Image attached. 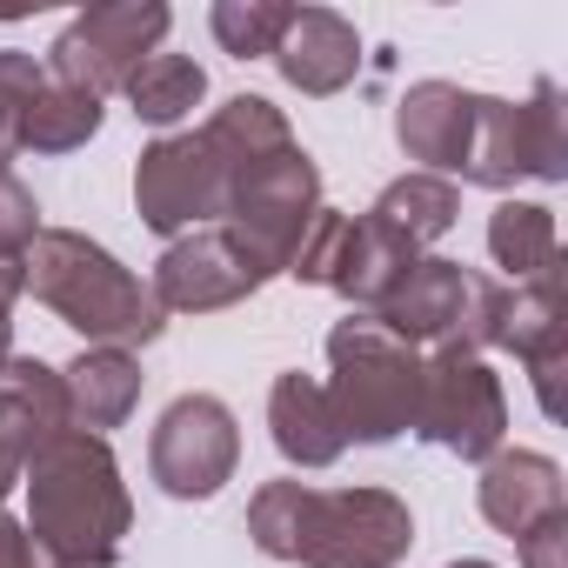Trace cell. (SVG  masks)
<instances>
[{"label":"cell","instance_id":"1","mask_svg":"<svg viewBox=\"0 0 568 568\" xmlns=\"http://www.w3.org/2000/svg\"><path fill=\"white\" fill-rule=\"evenodd\" d=\"M247 535L267 561L302 568H395L415 548V515L388 488H308L261 481L247 501Z\"/></svg>","mask_w":568,"mask_h":568},{"label":"cell","instance_id":"2","mask_svg":"<svg viewBox=\"0 0 568 568\" xmlns=\"http://www.w3.org/2000/svg\"><path fill=\"white\" fill-rule=\"evenodd\" d=\"M28 528L34 541L68 561V568H114L121 541L134 528V501L121 481V462L101 435H54L34 462H28Z\"/></svg>","mask_w":568,"mask_h":568},{"label":"cell","instance_id":"3","mask_svg":"<svg viewBox=\"0 0 568 568\" xmlns=\"http://www.w3.org/2000/svg\"><path fill=\"white\" fill-rule=\"evenodd\" d=\"M21 267H28L34 302H48L74 335H88V348H148L168 328V315L148 295V281L128 274L81 227H41Z\"/></svg>","mask_w":568,"mask_h":568},{"label":"cell","instance_id":"4","mask_svg":"<svg viewBox=\"0 0 568 568\" xmlns=\"http://www.w3.org/2000/svg\"><path fill=\"white\" fill-rule=\"evenodd\" d=\"M328 402L342 415L348 442H395L415 428V402H422V348L395 342L388 328H375L368 315H348L328 328Z\"/></svg>","mask_w":568,"mask_h":568},{"label":"cell","instance_id":"5","mask_svg":"<svg viewBox=\"0 0 568 568\" xmlns=\"http://www.w3.org/2000/svg\"><path fill=\"white\" fill-rule=\"evenodd\" d=\"M315 214H322V168L308 161L302 141H288V148H274V154H261L254 168L234 174L221 227L267 274H288V261H295V247H302Z\"/></svg>","mask_w":568,"mask_h":568},{"label":"cell","instance_id":"6","mask_svg":"<svg viewBox=\"0 0 568 568\" xmlns=\"http://www.w3.org/2000/svg\"><path fill=\"white\" fill-rule=\"evenodd\" d=\"M462 181L475 187H515V181H568V108L555 81H535L528 101L481 94Z\"/></svg>","mask_w":568,"mask_h":568},{"label":"cell","instance_id":"7","mask_svg":"<svg viewBox=\"0 0 568 568\" xmlns=\"http://www.w3.org/2000/svg\"><path fill=\"white\" fill-rule=\"evenodd\" d=\"M415 261H422V247H408L402 234H388L375 214H342V207L322 201V214L308 221L288 274L295 281H315V288H335L342 302H355L368 315Z\"/></svg>","mask_w":568,"mask_h":568},{"label":"cell","instance_id":"8","mask_svg":"<svg viewBox=\"0 0 568 568\" xmlns=\"http://www.w3.org/2000/svg\"><path fill=\"white\" fill-rule=\"evenodd\" d=\"M415 435L455 462H488L508 435V395L501 375L481 355L435 348L422 355V402H415Z\"/></svg>","mask_w":568,"mask_h":568},{"label":"cell","instance_id":"9","mask_svg":"<svg viewBox=\"0 0 568 568\" xmlns=\"http://www.w3.org/2000/svg\"><path fill=\"white\" fill-rule=\"evenodd\" d=\"M168 28H174V14L161 8V0H114V8H88V14H74L61 28V41L48 54V81L81 88V94L101 101V94L128 88V74L148 54H161Z\"/></svg>","mask_w":568,"mask_h":568},{"label":"cell","instance_id":"10","mask_svg":"<svg viewBox=\"0 0 568 568\" xmlns=\"http://www.w3.org/2000/svg\"><path fill=\"white\" fill-rule=\"evenodd\" d=\"M134 207L168 241H181L194 227H221V214H227V154L207 141V128L161 134L141 154V168H134Z\"/></svg>","mask_w":568,"mask_h":568},{"label":"cell","instance_id":"11","mask_svg":"<svg viewBox=\"0 0 568 568\" xmlns=\"http://www.w3.org/2000/svg\"><path fill=\"white\" fill-rule=\"evenodd\" d=\"M234 468H241V428L221 395H181L161 408L148 435V475L161 481V495L207 501L234 481Z\"/></svg>","mask_w":568,"mask_h":568},{"label":"cell","instance_id":"12","mask_svg":"<svg viewBox=\"0 0 568 568\" xmlns=\"http://www.w3.org/2000/svg\"><path fill=\"white\" fill-rule=\"evenodd\" d=\"M267 281L274 274L227 227H194V234L168 241V254L154 261L148 295H154L161 315H214V308H234V302L261 295Z\"/></svg>","mask_w":568,"mask_h":568},{"label":"cell","instance_id":"13","mask_svg":"<svg viewBox=\"0 0 568 568\" xmlns=\"http://www.w3.org/2000/svg\"><path fill=\"white\" fill-rule=\"evenodd\" d=\"M488 348H501V355H515V362L528 368L541 415H555V408H561V395H555V375H561V355H568L561 274H541V281H501Z\"/></svg>","mask_w":568,"mask_h":568},{"label":"cell","instance_id":"14","mask_svg":"<svg viewBox=\"0 0 568 568\" xmlns=\"http://www.w3.org/2000/svg\"><path fill=\"white\" fill-rule=\"evenodd\" d=\"M468 295H475V274L462 267V261H442V254H422L395 288L368 308V322L375 328H388L395 342H408V348H448L455 335H462V322H468Z\"/></svg>","mask_w":568,"mask_h":568},{"label":"cell","instance_id":"15","mask_svg":"<svg viewBox=\"0 0 568 568\" xmlns=\"http://www.w3.org/2000/svg\"><path fill=\"white\" fill-rule=\"evenodd\" d=\"M267 61L281 68V81H288L295 94L328 101V94H342L362 74V34L335 8H288V28H281Z\"/></svg>","mask_w":568,"mask_h":568},{"label":"cell","instance_id":"16","mask_svg":"<svg viewBox=\"0 0 568 568\" xmlns=\"http://www.w3.org/2000/svg\"><path fill=\"white\" fill-rule=\"evenodd\" d=\"M475 108L481 94L455 88V81H415L395 101V141L408 161H422V174H462L468 161V134H475Z\"/></svg>","mask_w":568,"mask_h":568},{"label":"cell","instance_id":"17","mask_svg":"<svg viewBox=\"0 0 568 568\" xmlns=\"http://www.w3.org/2000/svg\"><path fill=\"white\" fill-rule=\"evenodd\" d=\"M475 501H481V521L501 528V535H528L535 521L561 515V468L535 448H495L481 462V481H475Z\"/></svg>","mask_w":568,"mask_h":568},{"label":"cell","instance_id":"18","mask_svg":"<svg viewBox=\"0 0 568 568\" xmlns=\"http://www.w3.org/2000/svg\"><path fill=\"white\" fill-rule=\"evenodd\" d=\"M267 435L281 448L288 468H335L348 455V435H342V415L328 402V388L315 375H274L267 388Z\"/></svg>","mask_w":568,"mask_h":568},{"label":"cell","instance_id":"19","mask_svg":"<svg viewBox=\"0 0 568 568\" xmlns=\"http://www.w3.org/2000/svg\"><path fill=\"white\" fill-rule=\"evenodd\" d=\"M61 382H68V422L81 435H101L108 442V428H121L141 408V382L148 375H141V362L128 348H81L61 368Z\"/></svg>","mask_w":568,"mask_h":568},{"label":"cell","instance_id":"20","mask_svg":"<svg viewBox=\"0 0 568 568\" xmlns=\"http://www.w3.org/2000/svg\"><path fill=\"white\" fill-rule=\"evenodd\" d=\"M388 234H402L408 247H422L428 254V241H442L455 221H462V187L455 181H442V174H402V181H388L382 194H375V207H368Z\"/></svg>","mask_w":568,"mask_h":568},{"label":"cell","instance_id":"21","mask_svg":"<svg viewBox=\"0 0 568 568\" xmlns=\"http://www.w3.org/2000/svg\"><path fill=\"white\" fill-rule=\"evenodd\" d=\"M488 254L508 281H541L561 274V234H555V207L541 201H501L488 214Z\"/></svg>","mask_w":568,"mask_h":568},{"label":"cell","instance_id":"22","mask_svg":"<svg viewBox=\"0 0 568 568\" xmlns=\"http://www.w3.org/2000/svg\"><path fill=\"white\" fill-rule=\"evenodd\" d=\"M121 94H128L134 121H148V128H181V121L201 108V94H207V68L187 61V54H148V61L128 74Z\"/></svg>","mask_w":568,"mask_h":568},{"label":"cell","instance_id":"23","mask_svg":"<svg viewBox=\"0 0 568 568\" xmlns=\"http://www.w3.org/2000/svg\"><path fill=\"white\" fill-rule=\"evenodd\" d=\"M94 134H101V101L81 88H61V81H48L21 121V148H34V154H74Z\"/></svg>","mask_w":568,"mask_h":568},{"label":"cell","instance_id":"24","mask_svg":"<svg viewBox=\"0 0 568 568\" xmlns=\"http://www.w3.org/2000/svg\"><path fill=\"white\" fill-rule=\"evenodd\" d=\"M207 28H214L221 54H234V61H267L274 41H281V28H288V8H281V0H214V8H207Z\"/></svg>","mask_w":568,"mask_h":568},{"label":"cell","instance_id":"25","mask_svg":"<svg viewBox=\"0 0 568 568\" xmlns=\"http://www.w3.org/2000/svg\"><path fill=\"white\" fill-rule=\"evenodd\" d=\"M48 88V68L21 48H0V168L21 154V121L34 108V94Z\"/></svg>","mask_w":568,"mask_h":568},{"label":"cell","instance_id":"26","mask_svg":"<svg viewBox=\"0 0 568 568\" xmlns=\"http://www.w3.org/2000/svg\"><path fill=\"white\" fill-rule=\"evenodd\" d=\"M34 234H41V201H34V187H28L14 168H0V261H28Z\"/></svg>","mask_w":568,"mask_h":568},{"label":"cell","instance_id":"27","mask_svg":"<svg viewBox=\"0 0 568 568\" xmlns=\"http://www.w3.org/2000/svg\"><path fill=\"white\" fill-rule=\"evenodd\" d=\"M515 555H521V568H568V508L548 515V521H535L515 541Z\"/></svg>","mask_w":568,"mask_h":568},{"label":"cell","instance_id":"28","mask_svg":"<svg viewBox=\"0 0 568 568\" xmlns=\"http://www.w3.org/2000/svg\"><path fill=\"white\" fill-rule=\"evenodd\" d=\"M0 568H68V561H54V555L34 541L28 521H14L8 508H0Z\"/></svg>","mask_w":568,"mask_h":568},{"label":"cell","instance_id":"29","mask_svg":"<svg viewBox=\"0 0 568 568\" xmlns=\"http://www.w3.org/2000/svg\"><path fill=\"white\" fill-rule=\"evenodd\" d=\"M21 295H28V267L21 261H0V315H14Z\"/></svg>","mask_w":568,"mask_h":568},{"label":"cell","instance_id":"30","mask_svg":"<svg viewBox=\"0 0 568 568\" xmlns=\"http://www.w3.org/2000/svg\"><path fill=\"white\" fill-rule=\"evenodd\" d=\"M21 475H28V468H21L8 448H0V508H8V495H14V481H21Z\"/></svg>","mask_w":568,"mask_h":568},{"label":"cell","instance_id":"31","mask_svg":"<svg viewBox=\"0 0 568 568\" xmlns=\"http://www.w3.org/2000/svg\"><path fill=\"white\" fill-rule=\"evenodd\" d=\"M448 568H495V561H448Z\"/></svg>","mask_w":568,"mask_h":568}]
</instances>
